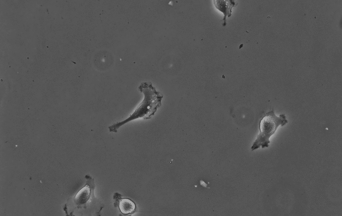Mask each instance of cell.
I'll return each instance as SVG.
<instances>
[{"label": "cell", "instance_id": "cell-1", "mask_svg": "<svg viewBox=\"0 0 342 216\" xmlns=\"http://www.w3.org/2000/svg\"><path fill=\"white\" fill-rule=\"evenodd\" d=\"M138 89L143 94V99L129 117L109 127L110 132L116 133L121 126L136 119H150L154 115L158 108L161 107L163 95L161 92L156 91L151 82H142Z\"/></svg>", "mask_w": 342, "mask_h": 216}, {"label": "cell", "instance_id": "cell-4", "mask_svg": "<svg viewBox=\"0 0 342 216\" xmlns=\"http://www.w3.org/2000/svg\"><path fill=\"white\" fill-rule=\"evenodd\" d=\"M121 195L115 193L114 198L115 199L114 204L115 207L117 206L120 212L123 215L133 214L136 211V206L135 203L127 198H121Z\"/></svg>", "mask_w": 342, "mask_h": 216}, {"label": "cell", "instance_id": "cell-2", "mask_svg": "<svg viewBox=\"0 0 342 216\" xmlns=\"http://www.w3.org/2000/svg\"><path fill=\"white\" fill-rule=\"evenodd\" d=\"M287 123L285 114L277 116L274 110L267 112L259 122V133L251 147V150L261 147L262 148L269 147L270 143L269 138L272 135L279 126H283Z\"/></svg>", "mask_w": 342, "mask_h": 216}, {"label": "cell", "instance_id": "cell-3", "mask_svg": "<svg viewBox=\"0 0 342 216\" xmlns=\"http://www.w3.org/2000/svg\"><path fill=\"white\" fill-rule=\"evenodd\" d=\"M85 177L87 180V184L78 191L74 198V202L78 208H86V203L93 194L94 180L88 175H86Z\"/></svg>", "mask_w": 342, "mask_h": 216}, {"label": "cell", "instance_id": "cell-5", "mask_svg": "<svg viewBox=\"0 0 342 216\" xmlns=\"http://www.w3.org/2000/svg\"><path fill=\"white\" fill-rule=\"evenodd\" d=\"M213 1L215 7L224 15L223 26H225L227 17H229L231 16V9L237 3L232 0H214Z\"/></svg>", "mask_w": 342, "mask_h": 216}]
</instances>
